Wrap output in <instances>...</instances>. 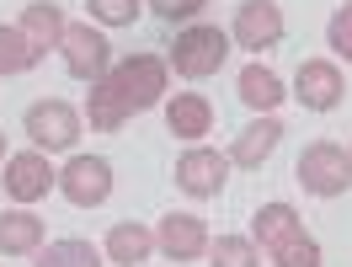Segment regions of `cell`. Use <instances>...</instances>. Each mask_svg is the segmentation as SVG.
I'll use <instances>...</instances> for the list:
<instances>
[{"instance_id":"d4e9b609","label":"cell","mask_w":352,"mask_h":267,"mask_svg":"<svg viewBox=\"0 0 352 267\" xmlns=\"http://www.w3.org/2000/svg\"><path fill=\"white\" fill-rule=\"evenodd\" d=\"M0 160H6V129H0Z\"/></svg>"},{"instance_id":"9c48e42d","label":"cell","mask_w":352,"mask_h":267,"mask_svg":"<svg viewBox=\"0 0 352 267\" xmlns=\"http://www.w3.org/2000/svg\"><path fill=\"white\" fill-rule=\"evenodd\" d=\"M235 43L241 48H278L283 43V11L272 6V0H245L241 11H235Z\"/></svg>"},{"instance_id":"8992f818","label":"cell","mask_w":352,"mask_h":267,"mask_svg":"<svg viewBox=\"0 0 352 267\" xmlns=\"http://www.w3.org/2000/svg\"><path fill=\"white\" fill-rule=\"evenodd\" d=\"M59 193H65L75 209H96V203H107L112 193V166L102 156H75L59 171Z\"/></svg>"},{"instance_id":"ac0fdd59","label":"cell","mask_w":352,"mask_h":267,"mask_svg":"<svg viewBox=\"0 0 352 267\" xmlns=\"http://www.w3.org/2000/svg\"><path fill=\"white\" fill-rule=\"evenodd\" d=\"M283 96L288 91H283V81H278V70H267V65H245L241 70V102L251 112H272Z\"/></svg>"},{"instance_id":"7402d4cb","label":"cell","mask_w":352,"mask_h":267,"mask_svg":"<svg viewBox=\"0 0 352 267\" xmlns=\"http://www.w3.org/2000/svg\"><path fill=\"white\" fill-rule=\"evenodd\" d=\"M86 6H91V17L107 27H129L139 17V0H86Z\"/></svg>"},{"instance_id":"277c9868","label":"cell","mask_w":352,"mask_h":267,"mask_svg":"<svg viewBox=\"0 0 352 267\" xmlns=\"http://www.w3.org/2000/svg\"><path fill=\"white\" fill-rule=\"evenodd\" d=\"M224 59H230V38L219 27H187V32H176V43H171V70L187 75V81L219 75Z\"/></svg>"},{"instance_id":"3957f363","label":"cell","mask_w":352,"mask_h":267,"mask_svg":"<svg viewBox=\"0 0 352 267\" xmlns=\"http://www.w3.org/2000/svg\"><path fill=\"white\" fill-rule=\"evenodd\" d=\"M294 177H299V187H305V193H315V198H336V193H347V182H352V160H347V150H342V145L315 139L305 156H299Z\"/></svg>"},{"instance_id":"9a60e30c","label":"cell","mask_w":352,"mask_h":267,"mask_svg":"<svg viewBox=\"0 0 352 267\" xmlns=\"http://www.w3.org/2000/svg\"><path fill=\"white\" fill-rule=\"evenodd\" d=\"M43 246V220L27 214V209H11L0 214V257H27Z\"/></svg>"},{"instance_id":"5b68a950","label":"cell","mask_w":352,"mask_h":267,"mask_svg":"<svg viewBox=\"0 0 352 267\" xmlns=\"http://www.w3.org/2000/svg\"><path fill=\"white\" fill-rule=\"evenodd\" d=\"M27 139L38 145V150H69L75 139H80V112L69 107V102H32L27 107Z\"/></svg>"},{"instance_id":"5bb4252c","label":"cell","mask_w":352,"mask_h":267,"mask_svg":"<svg viewBox=\"0 0 352 267\" xmlns=\"http://www.w3.org/2000/svg\"><path fill=\"white\" fill-rule=\"evenodd\" d=\"M278 145H283V123H278V118H256L251 129H241V139H235L230 160H235V166H262Z\"/></svg>"},{"instance_id":"d6986e66","label":"cell","mask_w":352,"mask_h":267,"mask_svg":"<svg viewBox=\"0 0 352 267\" xmlns=\"http://www.w3.org/2000/svg\"><path fill=\"white\" fill-rule=\"evenodd\" d=\"M38 267H102V251L91 241H48L38 246Z\"/></svg>"},{"instance_id":"2e32d148","label":"cell","mask_w":352,"mask_h":267,"mask_svg":"<svg viewBox=\"0 0 352 267\" xmlns=\"http://www.w3.org/2000/svg\"><path fill=\"white\" fill-rule=\"evenodd\" d=\"M27 32V38H32V48H38V54H48V48H59L65 43V11H59V6H48V0H38V6H27L22 11V22H16Z\"/></svg>"},{"instance_id":"484cf974","label":"cell","mask_w":352,"mask_h":267,"mask_svg":"<svg viewBox=\"0 0 352 267\" xmlns=\"http://www.w3.org/2000/svg\"><path fill=\"white\" fill-rule=\"evenodd\" d=\"M347 160H352V150H347Z\"/></svg>"},{"instance_id":"4fadbf2b","label":"cell","mask_w":352,"mask_h":267,"mask_svg":"<svg viewBox=\"0 0 352 267\" xmlns=\"http://www.w3.org/2000/svg\"><path fill=\"white\" fill-rule=\"evenodd\" d=\"M166 129H171L176 139H203V134L214 129V107L203 102L198 91H182L171 107H166Z\"/></svg>"},{"instance_id":"44dd1931","label":"cell","mask_w":352,"mask_h":267,"mask_svg":"<svg viewBox=\"0 0 352 267\" xmlns=\"http://www.w3.org/2000/svg\"><path fill=\"white\" fill-rule=\"evenodd\" d=\"M208 251H214V267H262V251L245 235H219Z\"/></svg>"},{"instance_id":"52a82bcc","label":"cell","mask_w":352,"mask_h":267,"mask_svg":"<svg viewBox=\"0 0 352 267\" xmlns=\"http://www.w3.org/2000/svg\"><path fill=\"white\" fill-rule=\"evenodd\" d=\"M59 48H65V70L75 81H91V86H96V81L107 75V38H102L91 22H69Z\"/></svg>"},{"instance_id":"30bf717a","label":"cell","mask_w":352,"mask_h":267,"mask_svg":"<svg viewBox=\"0 0 352 267\" xmlns=\"http://www.w3.org/2000/svg\"><path fill=\"white\" fill-rule=\"evenodd\" d=\"M224 177H230V156H219V150H187L176 160V187L192 198H214Z\"/></svg>"},{"instance_id":"7a4b0ae2","label":"cell","mask_w":352,"mask_h":267,"mask_svg":"<svg viewBox=\"0 0 352 267\" xmlns=\"http://www.w3.org/2000/svg\"><path fill=\"white\" fill-rule=\"evenodd\" d=\"M251 230H256L262 251L272 257V267H320V246L305 235V220L288 203H262L251 214Z\"/></svg>"},{"instance_id":"6da1fadb","label":"cell","mask_w":352,"mask_h":267,"mask_svg":"<svg viewBox=\"0 0 352 267\" xmlns=\"http://www.w3.org/2000/svg\"><path fill=\"white\" fill-rule=\"evenodd\" d=\"M166 96V65L155 59V54H133V59H123L118 70H107L96 86H91V129H123L133 112H150L155 102Z\"/></svg>"},{"instance_id":"603a6c76","label":"cell","mask_w":352,"mask_h":267,"mask_svg":"<svg viewBox=\"0 0 352 267\" xmlns=\"http://www.w3.org/2000/svg\"><path fill=\"white\" fill-rule=\"evenodd\" d=\"M326 43L342 54V59H352V0L331 17V27H326Z\"/></svg>"},{"instance_id":"cb8c5ba5","label":"cell","mask_w":352,"mask_h":267,"mask_svg":"<svg viewBox=\"0 0 352 267\" xmlns=\"http://www.w3.org/2000/svg\"><path fill=\"white\" fill-rule=\"evenodd\" d=\"M155 6V17H166V22H176V17H192L203 0H150Z\"/></svg>"},{"instance_id":"7c38bea8","label":"cell","mask_w":352,"mask_h":267,"mask_svg":"<svg viewBox=\"0 0 352 267\" xmlns=\"http://www.w3.org/2000/svg\"><path fill=\"white\" fill-rule=\"evenodd\" d=\"M48 187H59V171H54L43 156H11L6 160V193L16 203L48 198Z\"/></svg>"},{"instance_id":"ffe728a7","label":"cell","mask_w":352,"mask_h":267,"mask_svg":"<svg viewBox=\"0 0 352 267\" xmlns=\"http://www.w3.org/2000/svg\"><path fill=\"white\" fill-rule=\"evenodd\" d=\"M43 59L38 48H32V38H27L22 27H0V75H22V70H32Z\"/></svg>"},{"instance_id":"ba28073f","label":"cell","mask_w":352,"mask_h":267,"mask_svg":"<svg viewBox=\"0 0 352 267\" xmlns=\"http://www.w3.org/2000/svg\"><path fill=\"white\" fill-rule=\"evenodd\" d=\"M342 70L331 65V59H305L299 65V75H294V96H299V107L309 112H331L336 102H342Z\"/></svg>"},{"instance_id":"8fae6325","label":"cell","mask_w":352,"mask_h":267,"mask_svg":"<svg viewBox=\"0 0 352 267\" xmlns=\"http://www.w3.org/2000/svg\"><path fill=\"white\" fill-rule=\"evenodd\" d=\"M155 246L171 257V262H198L208 251V224L198 214H166L160 230H155Z\"/></svg>"},{"instance_id":"e0dca14e","label":"cell","mask_w":352,"mask_h":267,"mask_svg":"<svg viewBox=\"0 0 352 267\" xmlns=\"http://www.w3.org/2000/svg\"><path fill=\"white\" fill-rule=\"evenodd\" d=\"M150 251H155V235L144 224H112L107 230V262L139 267V262H150Z\"/></svg>"}]
</instances>
